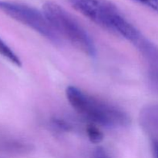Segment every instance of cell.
Segmentation results:
<instances>
[{
  "mask_svg": "<svg viewBox=\"0 0 158 158\" xmlns=\"http://www.w3.org/2000/svg\"><path fill=\"white\" fill-rule=\"evenodd\" d=\"M69 2L76 10L99 26L134 44L143 35L109 0H69Z\"/></svg>",
  "mask_w": 158,
  "mask_h": 158,
  "instance_id": "6da1fadb",
  "label": "cell"
},
{
  "mask_svg": "<svg viewBox=\"0 0 158 158\" xmlns=\"http://www.w3.org/2000/svg\"><path fill=\"white\" fill-rule=\"evenodd\" d=\"M67 100L80 115L91 123L107 128H121L131 122L127 114L117 106L89 95L76 86H68Z\"/></svg>",
  "mask_w": 158,
  "mask_h": 158,
  "instance_id": "7a4b0ae2",
  "label": "cell"
},
{
  "mask_svg": "<svg viewBox=\"0 0 158 158\" xmlns=\"http://www.w3.org/2000/svg\"><path fill=\"white\" fill-rule=\"evenodd\" d=\"M43 12L60 36L89 56L96 55L90 35L67 11L56 3L47 2L43 5Z\"/></svg>",
  "mask_w": 158,
  "mask_h": 158,
  "instance_id": "3957f363",
  "label": "cell"
},
{
  "mask_svg": "<svg viewBox=\"0 0 158 158\" xmlns=\"http://www.w3.org/2000/svg\"><path fill=\"white\" fill-rule=\"evenodd\" d=\"M0 11L40 33L52 43H60L61 39L43 12L21 3L0 1Z\"/></svg>",
  "mask_w": 158,
  "mask_h": 158,
  "instance_id": "277c9868",
  "label": "cell"
},
{
  "mask_svg": "<svg viewBox=\"0 0 158 158\" xmlns=\"http://www.w3.org/2000/svg\"><path fill=\"white\" fill-rule=\"evenodd\" d=\"M134 45L140 51L146 63L150 88L158 94V46L143 35Z\"/></svg>",
  "mask_w": 158,
  "mask_h": 158,
  "instance_id": "5b68a950",
  "label": "cell"
},
{
  "mask_svg": "<svg viewBox=\"0 0 158 158\" xmlns=\"http://www.w3.org/2000/svg\"><path fill=\"white\" fill-rule=\"evenodd\" d=\"M32 145L9 133L0 131V152L10 154H25L31 152Z\"/></svg>",
  "mask_w": 158,
  "mask_h": 158,
  "instance_id": "8992f818",
  "label": "cell"
},
{
  "mask_svg": "<svg viewBox=\"0 0 158 158\" xmlns=\"http://www.w3.org/2000/svg\"><path fill=\"white\" fill-rule=\"evenodd\" d=\"M0 55L9 60L12 64L15 65L17 66H22V62L18 56L12 51V49L5 43L3 40L0 39Z\"/></svg>",
  "mask_w": 158,
  "mask_h": 158,
  "instance_id": "52a82bcc",
  "label": "cell"
},
{
  "mask_svg": "<svg viewBox=\"0 0 158 158\" xmlns=\"http://www.w3.org/2000/svg\"><path fill=\"white\" fill-rule=\"evenodd\" d=\"M86 131L89 140L92 143H98L103 140V133L100 131L99 128H97V125L93 124V123L87 125Z\"/></svg>",
  "mask_w": 158,
  "mask_h": 158,
  "instance_id": "ba28073f",
  "label": "cell"
},
{
  "mask_svg": "<svg viewBox=\"0 0 158 158\" xmlns=\"http://www.w3.org/2000/svg\"><path fill=\"white\" fill-rule=\"evenodd\" d=\"M51 125L52 128L59 132H68L72 130V125L61 118H53L51 120Z\"/></svg>",
  "mask_w": 158,
  "mask_h": 158,
  "instance_id": "9c48e42d",
  "label": "cell"
},
{
  "mask_svg": "<svg viewBox=\"0 0 158 158\" xmlns=\"http://www.w3.org/2000/svg\"><path fill=\"white\" fill-rule=\"evenodd\" d=\"M158 12V0H134Z\"/></svg>",
  "mask_w": 158,
  "mask_h": 158,
  "instance_id": "30bf717a",
  "label": "cell"
},
{
  "mask_svg": "<svg viewBox=\"0 0 158 158\" xmlns=\"http://www.w3.org/2000/svg\"><path fill=\"white\" fill-rule=\"evenodd\" d=\"M94 158H109L105 153L104 150L101 148H98L96 149L94 152Z\"/></svg>",
  "mask_w": 158,
  "mask_h": 158,
  "instance_id": "8fae6325",
  "label": "cell"
},
{
  "mask_svg": "<svg viewBox=\"0 0 158 158\" xmlns=\"http://www.w3.org/2000/svg\"><path fill=\"white\" fill-rule=\"evenodd\" d=\"M152 149L154 158H158V141L152 140Z\"/></svg>",
  "mask_w": 158,
  "mask_h": 158,
  "instance_id": "7c38bea8",
  "label": "cell"
}]
</instances>
